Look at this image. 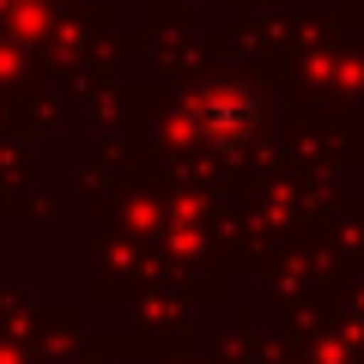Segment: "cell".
Instances as JSON below:
<instances>
[{
	"label": "cell",
	"mask_w": 364,
	"mask_h": 364,
	"mask_svg": "<svg viewBox=\"0 0 364 364\" xmlns=\"http://www.w3.org/2000/svg\"><path fill=\"white\" fill-rule=\"evenodd\" d=\"M255 122H261V104L243 85H213L207 97H200V134L219 140V146H243L249 134H255Z\"/></svg>",
	"instance_id": "obj_1"
}]
</instances>
